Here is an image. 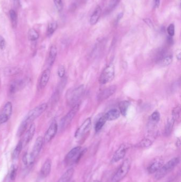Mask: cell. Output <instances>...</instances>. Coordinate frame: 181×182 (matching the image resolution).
Masks as SVG:
<instances>
[{
    "label": "cell",
    "instance_id": "cell-10",
    "mask_svg": "<svg viewBox=\"0 0 181 182\" xmlns=\"http://www.w3.org/2000/svg\"><path fill=\"white\" fill-rule=\"evenodd\" d=\"M128 148V147L126 144H121L113 155L112 159L111 160V163L114 164L122 159L126 155Z\"/></svg>",
    "mask_w": 181,
    "mask_h": 182
},
{
    "label": "cell",
    "instance_id": "cell-12",
    "mask_svg": "<svg viewBox=\"0 0 181 182\" xmlns=\"http://www.w3.org/2000/svg\"><path fill=\"white\" fill-rule=\"evenodd\" d=\"M116 89L117 87L116 85H112L109 86V87L105 88L104 90L101 91L98 95V100L99 101H102L107 99L116 92Z\"/></svg>",
    "mask_w": 181,
    "mask_h": 182
},
{
    "label": "cell",
    "instance_id": "cell-41",
    "mask_svg": "<svg viewBox=\"0 0 181 182\" xmlns=\"http://www.w3.org/2000/svg\"><path fill=\"white\" fill-rule=\"evenodd\" d=\"M18 68H8V70H6V74L7 75H13L16 74L17 73H18Z\"/></svg>",
    "mask_w": 181,
    "mask_h": 182
},
{
    "label": "cell",
    "instance_id": "cell-32",
    "mask_svg": "<svg viewBox=\"0 0 181 182\" xmlns=\"http://www.w3.org/2000/svg\"><path fill=\"white\" fill-rule=\"evenodd\" d=\"M160 115L158 111H154L150 116V120L152 123H157L159 121Z\"/></svg>",
    "mask_w": 181,
    "mask_h": 182
},
{
    "label": "cell",
    "instance_id": "cell-33",
    "mask_svg": "<svg viewBox=\"0 0 181 182\" xmlns=\"http://www.w3.org/2000/svg\"><path fill=\"white\" fill-rule=\"evenodd\" d=\"M166 51L165 49H160L159 51H158L157 55H156V60L157 62H159L160 60H162L163 58L165 57Z\"/></svg>",
    "mask_w": 181,
    "mask_h": 182
},
{
    "label": "cell",
    "instance_id": "cell-46",
    "mask_svg": "<svg viewBox=\"0 0 181 182\" xmlns=\"http://www.w3.org/2000/svg\"><path fill=\"white\" fill-rule=\"evenodd\" d=\"M171 37H171V36H169V37H168V43H169V44H172V43H173V41Z\"/></svg>",
    "mask_w": 181,
    "mask_h": 182
},
{
    "label": "cell",
    "instance_id": "cell-13",
    "mask_svg": "<svg viewBox=\"0 0 181 182\" xmlns=\"http://www.w3.org/2000/svg\"><path fill=\"white\" fill-rule=\"evenodd\" d=\"M163 165V159L157 158L155 159L154 160L150 163V164L149 165L147 168V170L148 172L150 174H154L157 172L158 171L162 168Z\"/></svg>",
    "mask_w": 181,
    "mask_h": 182
},
{
    "label": "cell",
    "instance_id": "cell-45",
    "mask_svg": "<svg viewBox=\"0 0 181 182\" xmlns=\"http://www.w3.org/2000/svg\"><path fill=\"white\" fill-rule=\"evenodd\" d=\"M154 5L156 8H158L160 5V0H154Z\"/></svg>",
    "mask_w": 181,
    "mask_h": 182
},
{
    "label": "cell",
    "instance_id": "cell-17",
    "mask_svg": "<svg viewBox=\"0 0 181 182\" xmlns=\"http://www.w3.org/2000/svg\"><path fill=\"white\" fill-rule=\"evenodd\" d=\"M52 168V161L50 159H47L44 163L41 169V176L43 178H45L50 174Z\"/></svg>",
    "mask_w": 181,
    "mask_h": 182
},
{
    "label": "cell",
    "instance_id": "cell-47",
    "mask_svg": "<svg viewBox=\"0 0 181 182\" xmlns=\"http://www.w3.org/2000/svg\"><path fill=\"white\" fill-rule=\"evenodd\" d=\"M13 1H14V3L17 6L19 4V0H13Z\"/></svg>",
    "mask_w": 181,
    "mask_h": 182
},
{
    "label": "cell",
    "instance_id": "cell-26",
    "mask_svg": "<svg viewBox=\"0 0 181 182\" xmlns=\"http://www.w3.org/2000/svg\"><path fill=\"white\" fill-rule=\"evenodd\" d=\"M172 61H173V57L171 56V55H168V56H165L158 63L160 66L166 67V66H168L169 65H171Z\"/></svg>",
    "mask_w": 181,
    "mask_h": 182
},
{
    "label": "cell",
    "instance_id": "cell-5",
    "mask_svg": "<svg viewBox=\"0 0 181 182\" xmlns=\"http://www.w3.org/2000/svg\"><path fill=\"white\" fill-rule=\"evenodd\" d=\"M115 76V68L113 64L106 67L100 75L99 82L100 84H106L113 80Z\"/></svg>",
    "mask_w": 181,
    "mask_h": 182
},
{
    "label": "cell",
    "instance_id": "cell-6",
    "mask_svg": "<svg viewBox=\"0 0 181 182\" xmlns=\"http://www.w3.org/2000/svg\"><path fill=\"white\" fill-rule=\"evenodd\" d=\"M84 92L85 86L84 85H82L68 92V94H67V101L69 104L73 106L77 104V103L84 94Z\"/></svg>",
    "mask_w": 181,
    "mask_h": 182
},
{
    "label": "cell",
    "instance_id": "cell-42",
    "mask_svg": "<svg viewBox=\"0 0 181 182\" xmlns=\"http://www.w3.org/2000/svg\"><path fill=\"white\" fill-rule=\"evenodd\" d=\"M6 42L4 38L0 35V49L3 50L6 48Z\"/></svg>",
    "mask_w": 181,
    "mask_h": 182
},
{
    "label": "cell",
    "instance_id": "cell-7",
    "mask_svg": "<svg viewBox=\"0 0 181 182\" xmlns=\"http://www.w3.org/2000/svg\"><path fill=\"white\" fill-rule=\"evenodd\" d=\"M79 109V104H77L74 105L72 109L63 118L60 122V127L61 129H65L70 124L72 119L74 118V116L76 115Z\"/></svg>",
    "mask_w": 181,
    "mask_h": 182
},
{
    "label": "cell",
    "instance_id": "cell-48",
    "mask_svg": "<svg viewBox=\"0 0 181 182\" xmlns=\"http://www.w3.org/2000/svg\"><path fill=\"white\" fill-rule=\"evenodd\" d=\"M99 182V181H98V180H93V181H92V182Z\"/></svg>",
    "mask_w": 181,
    "mask_h": 182
},
{
    "label": "cell",
    "instance_id": "cell-14",
    "mask_svg": "<svg viewBox=\"0 0 181 182\" xmlns=\"http://www.w3.org/2000/svg\"><path fill=\"white\" fill-rule=\"evenodd\" d=\"M27 83V80L26 79L14 80L10 84L9 91L12 94H14L18 91L22 90V88L26 85Z\"/></svg>",
    "mask_w": 181,
    "mask_h": 182
},
{
    "label": "cell",
    "instance_id": "cell-21",
    "mask_svg": "<svg viewBox=\"0 0 181 182\" xmlns=\"http://www.w3.org/2000/svg\"><path fill=\"white\" fill-rule=\"evenodd\" d=\"M74 172V169L70 168L64 172L57 182H70L73 176Z\"/></svg>",
    "mask_w": 181,
    "mask_h": 182
},
{
    "label": "cell",
    "instance_id": "cell-34",
    "mask_svg": "<svg viewBox=\"0 0 181 182\" xmlns=\"http://www.w3.org/2000/svg\"><path fill=\"white\" fill-rule=\"evenodd\" d=\"M152 143V141L151 140L146 138L140 142V143L139 144V146L141 148H147L151 145Z\"/></svg>",
    "mask_w": 181,
    "mask_h": 182
},
{
    "label": "cell",
    "instance_id": "cell-27",
    "mask_svg": "<svg viewBox=\"0 0 181 182\" xmlns=\"http://www.w3.org/2000/svg\"><path fill=\"white\" fill-rule=\"evenodd\" d=\"M23 146V143L22 142V141H20L18 143L17 145L16 146V148L14 150L13 154H12V157L14 159H16L19 157L20 153L22 152Z\"/></svg>",
    "mask_w": 181,
    "mask_h": 182
},
{
    "label": "cell",
    "instance_id": "cell-35",
    "mask_svg": "<svg viewBox=\"0 0 181 182\" xmlns=\"http://www.w3.org/2000/svg\"><path fill=\"white\" fill-rule=\"evenodd\" d=\"M179 113H180V107H179V106H177L173 110V111H172V117L175 120L179 118Z\"/></svg>",
    "mask_w": 181,
    "mask_h": 182
},
{
    "label": "cell",
    "instance_id": "cell-24",
    "mask_svg": "<svg viewBox=\"0 0 181 182\" xmlns=\"http://www.w3.org/2000/svg\"><path fill=\"white\" fill-rule=\"evenodd\" d=\"M174 122H175V120L172 117L169 118L168 119L167 123L166 125L165 130V134L166 135L168 136L171 133L173 128Z\"/></svg>",
    "mask_w": 181,
    "mask_h": 182
},
{
    "label": "cell",
    "instance_id": "cell-2",
    "mask_svg": "<svg viewBox=\"0 0 181 182\" xmlns=\"http://www.w3.org/2000/svg\"><path fill=\"white\" fill-rule=\"evenodd\" d=\"M47 107L48 106L46 103H43L33 108V109L30 110L26 115L25 118L22 121V123H24L27 126L29 125L30 123L31 125V123L34 120L39 117V116L45 111Z\"/></svg>",
    "mask_w": 181,
    "mask_h": 182
},
{
    "label": "cell",
    "instance_id": "cell-16",
    "mask_svg": "<svg viewBox=\"0 0 181 182\" xmlns=\"http://www.w3.org/2000/svg\"><path fill=\"white\" fill-rule=\"evenodd\" d=\"M35 131H36V126L35 123H32L30 126L29 129H28L27 131L24 135L23 141H22V142L23 143V145H27L28 143L31 141L35 135Z\"/></svg>",
    "mask_w": 181,
    "mask_h": 182
},
{
    "label": "cell",
    "instance_id": "cell-18",
    "mask_svg": "<svg viewBox=\"0 0 181 182\" xmlns=\"http://www.w3.org/2000/svg\"><path fill=\"white\" fill-rule=\"evenodd\" d=\"M50 75H51V71L49 69H47L43 71L39 80L40 88H44L45 86H46L50 78Z\"/></svg>",
    "mask_w": 181,
    "mask_h": 182
},
{
    "label": "cell",
    "instance_id": "cell-8",
    "mask_svg": "<svg viewBox=\"0 0 181 182\" xmlns=\"http://www.w3.org/2000/svg\"><path fill=\"white\" fill-rule=\"evenodd\" d=\"M12 112L11 102H8L0 112V125L5 123L10 119Z\"/></svg>",
    "mask_w": 181,
    "mask_h": 182
},
{
    "label": "cell",
    "instance_id": "cell-43",
    "mask_svg": "<svg viewBox=\"0 0 181 182\" xmlns=\"http://www.w3.org/2000/svg\"><path fill=\"white\" fill-rule=\"evenodd\" d=\"M123 16V13L122 12H120V13L117 16L116 19L115 20V23H116V24H118V22H120V20L122 18Z\"/></svg>",
    "mask_w": 181,
    "mask_h": 182
},
{
    "label": "cell",
    "instance_id": "cell-36",
    "mask_svg": "<svg viewBox=\"0 0 181 182\" xmlns=\"http://www.w3.org/2000/svg\"><path fill=\"white\" fill-rule=\"evenodd\" d=\"M17 174V168L16 166H13L10 170V178L11 180H14Z\"/></svg>",
    "mask_w": 181,
    "mask_h": 182
},
{
    "label": "cell",
    "instance_id": "cell-4",
    "mask_svg": "<svg viewBox=\"0 0 181 182\" xmlns=\"http://www.w3.org/2000/svg\"><path fill=\"white\" fill-rule=\"evenodd\" d=\"M86 149L82 150L81 147H77L72 149L66 155L65 158V163L66 164H76L80 161L82 156L86 152Z\"/></svg>",
    "mask_w": 181,
    "mask_h": 182
},
{
    "label": "cell",
    "instance_id": "cell-44",
    "mask_svg": "<svg viewBox=\"0 0 181 182\" xmlns=\"http://www.w3.org/2000/svg\"><path fill=\"white\" fill-rule=\"evenodd\" d=\"M144 20V22H145L146 24H147L148 26H153L152 22L149 19H145Z\"/></svg>",
    "mask_w": 181,
    "mask_h": 182
},
{
    "label": "cell",
    "instance_id": "cell-1",
    "mask_svg": "<svg viewBox=\"0 0 181 182\" xmlns=\"http://www.w3.org/2000/svg\"><path fill=\"white\" fill-rule=\"evenodd\" d=\"M180 162L179 157H175L171 159L166 164H163L162 168L156 172L155 178L159 180L163 178L166 175L173 170Z\"/></svg>",
    "mask_w": 181,
    "mask_h": 182
},
{
    "label": "cell",
    "instance_id": "cell-28",
    "mask_svg": "<svg viewBox=\"0 0 181 182\" xmlns=\"http://www.w3.org/2000/svg\"><path fill=\"white\" fill-rule=\"evenodd\" d=\"M28 38L30 41H35L39 38V34L36 30L30 29L28 33Z\"/></svg>",
    "mask_w": 181,
    "mask_h": 182
},
{
    "label": "cell",
    "instance_id": "cell-11",
    "mask_svg": "<svg viewBox=\"0 0 181 182\" xmlns=\"http://www.w3.org/2000/svg\"><path fill=\"white\" fill-rule=\"evenodd\" d=\"M57 128H58V126H57V121L54 120L51 123L49 129H47V131L45 133L44 140L46 143H49L54 137L57 134Z\"/></svg>",
    "mask_w": 181,
    "mask_h": 182
},
{
    "label": "cell",
    "instance_id": "cell-38",
    "mask_svg": "<svg viewBox=\"0 0 181 182\" xmlns=\"http://www.w3.org/2000/svg\"><path fill=\"white\" fill-rule=\"evenodd\" d=\"M167 33L169 36L173 37L175 34V26L173 24H171L167 28Z\"/></svg>",
    "mask_w": 181,
    "mask_h": 182
},
{
    "label": "cell",
    "instance_id": "cell-30",
    "mask_svg": "<svg viewBox=\"0 0 181 182\" xmlns=\"http://www.w3.org/2000/svg\"><path fill=\"white\" fill-rule=\"evenodd\" d=\"M107 121L105 119L104 116L101 117L99 118V119L98 120L97 122L95 124V129L96 131H100L102 128L103 127L104 125L106 123V121Z\"/></svg>",
    "mask_w": 181,
    "mask_h": 182
},
{
    "label": "cell",
    "instance_id": "cell-31",
    "mask_svg": "<svg viewBox=\"0 0 181 182\" xmlns=\"http://www.w3.org/2000/svg\"><path fill=\"white\" fill-rule=\"evenodd\" d=\"M57 28V22H52L49 24L47 29V35L49 36L52 35L54 33Z\"/></svg>",
    "mask_w": 181,
    "mask_h": 182
},
{
    "label": "cell",
    "instance_id": "cell-19",
    "mask_svg": "<svg viewBox=\"0 0 181 182\" xmlns=\"http://www.w3.org/2000/svg\"><path fill=\"white\" fill-rule=\"evenodd\" d=\"M106 120L112 121L119 118L120 116V112L117 109H112L104 115Z\"/></svg>",
    "mask_w": 181,
    "mask_h": 182
},
{
    "label": "cell",
    "instance_id": "cell-22",
    "mask_svg": "<svg viewBox=\"0 0 181 182\" xmlns=\"http://www.w3.org/2000/svg\"><path fill=\"white\" fill-rule=\"evenodd\" d=\"M57 50L56 46L53 45L51 47L49 52V58H48V63L49 66H52L54 63L55 59L57 58Z\"/></svg>",
    "mask_w": 181,
    "mask_h": 182
},
{
    "label": "cell",
    "instance_id": "cell-20",
    "mask_svg": "<svg viewBox=\"0 0 181 182\" xmlns=\"http://www.w3.org/2000/svg\"><path fill=\"white\" fill-rule=\"evenodd\" d=\"M101 9L100 6H97L93 11V13L90 18V24L91 25H94L97 22L101 14Z\"/></svg>",
    "mask_w": 181,
    "mask_h": 182
},
{
    "label": "cell",
    "instance_id": "cell-25",
    "mask_svg": "<svg viewBox=\"0 0 181 182\" xmlns=\"http://www.w3.org/2000/svg\"><path fill=\"white\" fill-rule=\"evenodd\" d=\"M35 160V159H33V158L31 156L30 153H26L22 157L23 163L25 166H31L32 164H33Z\"/></svg>",
    "mask_w": 181,
    "mask_h": 182
},
{
    "label": "cell",
    "instance_id": "cell-39",
    "mask_svg": "<svg viewBox=\"0 0 181 182\" xmlns=\"http://www.w3.org/2000/svg\"><path fill=\"white\" fill-rule=\"evenodd\" d=\"M119 1H120V0H111L109 4H108V8H107L108 10H111L113 9L117 5Z\"/></svg>",
    "mask_w": 181,
    "mask_h": 182
},
{
    "label": "cell",
    "instance_id": "cell-23",
    "mask_svg": "<svg viewBox=\"0 0 181 182\" xmlns=\"http://www.w3.org/2000/svg\"><path fill=\"white\" fill-rule=\"evenodd\" d=\"M130 105V103L128 101H123L119 103V109L120 113L123 116H126L128 107Z\"/></svg>",
    "mask_w": 181,
    "mask_h": 182
},
{
    "label": "cell",
    "instance_id": "cell-29",
    "mask_svg": "<svg viewBox=\"0 0 181 182\" xmlns=\"http://www.w3.org/2000/svg\"><path fill=\"white\" fill-rule=\"evenodd\" d=\"M10 14V18L11 22L12 27L15 28L17 26V15L15 11L14 10H11L9 12Z\"/></svg>",
    "mask_w": 181,
    "mask_h": 182
},
{
    "label": "cell",
    "instance_id": "cell-15",
    "mask_svg": "<svg viewBox=\"0 0 181 182\" xmlns=\"http://www.w3.org/2000/svg\"><path fill=\"white\" fill-rule=\"evenodd\" d=\"M43 142H44V139H43V137H41V136L37 137V139L35 141V144H34L33 148V150L30 153L31 156L35 160V159L38 157L39 153L41 152V150L42 149Z\"/></svg>",
    "mask_w": 181,
    "mask_h": 182
},
{
    "label": "cell",
    "instance_id": "cell-9",
    "mask_svg": "<svg viewBox=\"0 0 181 182\" xmlns=\"http://www.w3.org/2000/svg\"><path fill=\"white\" fill-rule=\"evenodd\" d=\"M91 126H92V120L91 119L89 118L84 121L81 125L78 128L75 133L74 136L77 139L81 137L84 134H85L89 131Z\"/></svg>",
    "mask_w": 181,
    "mask_h": 182
},
{
    "label": "cell",
    "instance_id": "cell-40",
    "mask_svg": "<svg viewBox=\"0 0 181 182\" xmlns=\"http://www.w3.org/2000/svg\"><path fill=\"white\" fill-rule=\"evenodd\" d=\"M65 69L64 66L61 65L60 67H58V71H57V74H58V76L60 78H63L65 75Z\"/></svg>",
    "mask_w": 181,
    "mask_h": 182
},
{
    "label": "cell",
    "instance_id": "cell-3",
    "mask_svg": "<svg viewBox=\"0 0 181 182\" xmlns=\"http://www.w3.org/2000/svg\"><path fill=\"white\" fill-rule=\"evenodd\" d=\"M131 168V161L129 159H125L119 167L112 178V182H120L126 176Z\"/></svg>",
    "mask_w": 181,
    "mask_h": 182
},
{
    "label": "cell",
    "instance_id": "cell-37",
    "mask_svg": "<svg viewBox=\"0 0 181 182\" xmlns=\"http://www.w3.org/2000/svg\"><path fill=\"white\" fill-rule=\"evenodd\" d=\"M54 2L58 11H61L63 8L62 0H54Z\"/></svg>",
    "mask_w": 181,
    "mask_h": 182
}]
</instances>
